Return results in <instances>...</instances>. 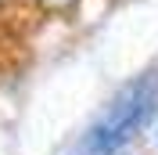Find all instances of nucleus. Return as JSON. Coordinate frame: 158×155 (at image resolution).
<instances>
[{"mask_svg": "<svg viewBox=\"0 0 158 155\" xmlns=\"http://www.w3.org/2000/svg\"><path fill=\"white\" fill-rule=\"evenodd\" d=\"M155 105H158V76H140L126 83L108 105V112L83 137L79 155H115L118 148H126L140 134V126L151 119Z\"/></svg>", "mask_w": 158, "mask_h": 155, "instance_id": "f257e3e1", "label": "nucleus"}]
</instances>
